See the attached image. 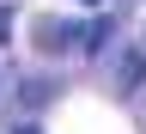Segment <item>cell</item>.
<instances>
[{
    "mask_svg": "<svg viewBox=\"0 0 146 134\" xmlns=\"http://www.w3.org/2000/svg\"><path fill=\"white\" fill-rule=\"evenodd\" d=\"M116 67H122V73H116V91H134V85L146 79V55H140V49H128Z\"/></svg>",
    "mask_w": 146,
    "mask_h": 134,
    "instance_id": "cell-1",
    "label": "cell"
},
{
    "mask_svg": "<svg viewBox=\"0 0 146 134\" xmlns=\"http://www.w3.org/2000/svg\"><path fill=\"white\" fill-rule=\"evenodd\" d=\"M73 37H79V31H67V25H55V18H43V25H36V49H67Z\"/></svg>",
    "mask_w": 146,
    "mask_h": 134,
    "instance_id": "cell-2",
    "label": "cell"
},
{
    "mask_svg": "<svg viewBox=\"0 0 146 134\" xmlns=\"http://www.w3.org/2000/svg\"><path fill=\"white\" fill-rule=\"evenodd\" d=\"M79 43L85 49H104L110 43V18H85V25H79Z\"/></svg>",
    "mask_w": 146,
    "mask_h": 134,
    "instance_id": "cell-3",
    "label": "cell"
},
{
    "mask_svg": "<svg viewBox=\"0 0 146 134\" xmlns=\"http://www.w3.org/2000/svg\"><path fill=\"white\" fill-rule=\"evenodd\" d=\"M49 98H55V79H25V110L49 104Z\"/></svg>",
    "mask_w": 146,
    "mask_h": 134,
    "instance_id": "cell-4",
    "label": "cell"
},
{
    "mask_svg": "<svg viewBox=\"0 0 146 134\" xmlns=\"http://www.w3.org/2000/svg\"><path fill=\"white\" fill-rule=\"evenodd\" d=\"M12 37V6H0V43Z\"/></svg>",
    "mask_w": 146,
    "mask_h": 134,
    "instance_id": "cell-5",
    "label": "cell"
},
{
    "mask_svg": "<svg viewBox=\"0 0 146 134\" xmlns=\"http://www.w3.org/2000/svg\"><path fill=\"white\" fill-rule=\"evenodd\" d=\"M12 134H43V128H31V122H25V128H12Z\"/></svg>",
    "mask_w": 146,
    "mask_h": 134,
    "instance_id": "cell-6",
    "label": "cell"
},
{
    "mask_svg": "<svg viewBox=\"0 0 146 134\" xmlns=\"http://www.w3.org/2000/svg\"><path fill=\"white\" fill-rule=\"evenodd\" d=\"M85 6H98V0H85Z\"/></svg>",
    "mask_w": 146,
    "mask_h": 134,
    "instance_id": "cell-7",
    "label": "cell"
}]
</instances>
